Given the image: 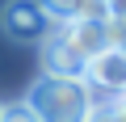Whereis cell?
<instances>
[{
    "label": "cell",
    "mask_w": 126,
    "mask_h": 122,
    "mask_svg": "<svg viewBox=\"0 0 126 122\" xmlns=\"http://www.w3.org/2000/svg\"><path fill=\"white\" fill-rule=\"evenodd\" d=\"M25 105L38 114V122H84L93 93L84 80H63V76H38L25 93Z\"/></svg>",
    "instance_id": "obj_1"
},
{
    "label": "cell",
    "mask_w": 126,
    "mask_h": 122,
    "mask_svg": "<svg viewBox=\"0 0 126 122\" xmlns=\"http://www.w3.org/2000/svg\"><path fill=\"white\" fill-rule=\"evenodd\" d=\"M0 30H4L13 42H42L59 25L50 21V13L38 4V0H9V4L0 9Z\"/></svg>",
    "instance_id": "obj_2"
},
{
    "label": "cell",
    "mask_w": 126,
    "mask_h": 122,
    "mask_svg": "<svg viewBox=\"0 0 126 122\" xmlns=\"http://www.w3.org/2000/svg\"><path fill=\"white\" fill-rule=\"evenodd\" d=\"M84 84H88L93 101H118V97H126V55L118 46H105L101 55H93L88 68H84Z\"/></svg>",
    "instance_id": "obj_3"
},
{
    "label": "cell",
    "mask_w": 126,
    "mask_h": 122,
    "mask_svg": "<svg viewBox=\"0 0 126 122\" xmlns=\"http://www.w3.org/2000/svg\"><path fill=\"white\" fill-rule=\"evenodd\" d=\"M84 59L76 55V46L63 38L59 30L50 38H42V76H63V80H84Z\"/></svg>",
    "instance_id": "obj_4"
},
{
    "label": "cell",
    "mask_w": 126,
    "mask_h": 122,
    "mask_svg": "<svg viewBox=\"0 0 126 122\" xmlns=\"http://www.w3.org/2000/svg\"><path fill=\"white\" fill-rule=\"evenodd\" d=\"M59 34L76 46V55L84 59V63H88L93 55H101L105 46H113L109 42V21H84V17H76L67 25H59Z\"/></svg>",
    "instance_id": "obj_5"
},
{
    "label": "cell",
    "mask_w": 126,
    "mask_h": 122,
    "mask_svg": "<svg viewBox=\"0 0 126 122\" xmlns=\"http://www.w3.org/2000/svg\"><path fill=\"white\" fill-rule=\"evenodd\" d=\"M38 4L50 13V21H55V25H67V21H76V17H80V4H84V0H38Z\"/></svg>",
    "instance_id": "obj_6"
},
{
    "label": "cell",
    "mask_w": 126,
    "mask_h": 122,
    "mask_svg": "<svg viewBox=\"0 0 126 122\" xmlns=\"http://www.w3.org/2000/svg\"><path fill=\"white\" fill-rule=\"evenodd\" d=\"M84 122H122V114H118L113 101H93L88 114H84Z\"/></svg>",
    "instance_id": "obj_7"
},
{
    "label": "cell",
    "mask_w": 126,
    "mask_h": 122,
    "mask_svg": "<svg viewBox=\"0 0 126 122\" xmlns=\"http://www.w3.org/2000/svg\"><path fill=\"white\" fill-rule=\"evenodd\" d=\"M0 122H38V114L25 101H13V105H0Z\"/></svg>",
    "instance_id": "obj_8"
},
{
    "label": "cell",
    "mask_w": 126,
    "mask_h": 122,
    "mask_svg": "<svg viewBox=\"0 0 126 122\" xmlns=\"http://www.w3.org/2000/svg\"><path fill=\"white\" fill-rule=\"evenodd\" d=\"M109 42L126 55V21H109Z\"/></svg>",
    "instance_id": "obj_9"
},
{
    "label": "cell",
    "mask_w": 126,
    "mask_h": 122,
    "mask_svg": "<svg viewBox=\"0 0 126 122\" xmlns=\"http://www.w3.org/2000/svg\"><path fill=\"white\" fill-rule=\"evenodd\" d=\"M109 9V21H126V0H105Z\"/></svg>",
    "instance_id": "obj_10"
}]
</instances>
